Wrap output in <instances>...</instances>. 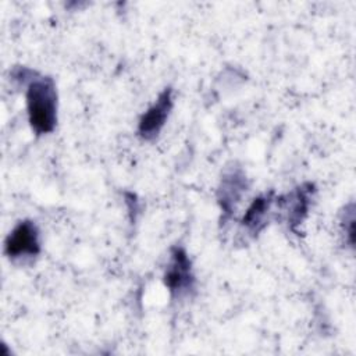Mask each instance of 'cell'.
<instances>
[{
    "label": "cell",
    "mask_w": 356,
    "mask_h": 356,
    "mask_svg": "<svg viewBox=\"0 0 356 356\" xmlns=\"http://www.w3.org/2000/svg\"><path fill=\"white\" fill-rule=\"evenodd\" d=\"M26 114L31 129L36 135H47L57 125L58 95L51 76L38 74L25 89Z\"/></svg>",
    "instance_id": "obj_1"
},
{
    "label": "cell",
    "mask_w": 356,
    "mask_h": 356,
    "mask_svg": "<svg viewBox=\"0 0 356 356\" xmlns=\"http://www.w3.org/2000/svg\"><path fill=\"white\" fill-rule=\"evenodd\" d=\"M163 282L172 298H182L195 289L196 277L193 274L192 261L184 248L174 246L171 249Z\"/></svg>",
    "instance_id": "obj_2"
},
{
    "label": "cell",
    "mask_w": 356,
    "mask_h": 356,
    "mask_svg": "<svg viewBox=\"0 0 356 356\" xmlns=\"http://www.w3.org/2000/svg\"><path fill=\"white\" fill-rule=\"evenodd\" d=\"M314 193V184L303 182L293 188L291 192L281 196H275V204L278 207V211L284 214L288 228L296 235H300L299 227L309 216Z\"/></svg>",
    "instance_id": "obj_3"
},
{
    "label": "cell",
    "mask_w": 356,
    "mask_h": 356,
    "mask_svg": "<svg viewBox=\"0 0 356 356\" xmlns=\"http://www.w3.org/2000/svg\"><path fill=\"white\" fill-rule=\"evenodd\" d=\"M40 250L39 228L32 220H22L17 222L4 241V253L10 260L35 257Z\"/></svg>",
    "instance_id": "obj_4"
},
{
    "label": "cell",
    "mask_w": 356,
    "mask_h": 356,
    "mask_svg": "<svg viewBox=\"0 0 356 356\" xmlns=\"http://www.w3.org/2000/svg\"><path fill=\"white\" fill-rule=\"evenodd\" d=\"M174 107L172 88H164L154 103L140 115L138 121V135L143 140H153L164 128Z\"/></svg>",
    "instance_id": "obj_5"
},
{
    "label": "cell",
    "mask_w": 356,
    "mask_h": 356,
    "mask_svg": "<svg viewBox=\"0 0 356 356\" xmlns=\"http://www.w3.org/2000/svg\"><path fill=\"white\" fill-rule=\"evenodd\" d=\"M246 189L248 179L241 167H234L222 175L217 189V202L220 204L224 220L232 217Z\"/></svg>",
    "instance_id": "obj_6"
},
{
    "label": "cell",
    "mask_w": 356,
    "mask_h": 356,
    "mask_svg": "<svg viewBox=\"0 0 356 356\" xmlns=\"http://www.w3.org/2000/svg\"><path fill=\"white\" fill-rule=\"evenodd\" d=\"M274 202V191L266 192L252 200L241 220V225L245 228L248 234H250L252 236H257L267 227L273 213Z\"/></svg>",
    "instance_id": "obj_7"
},
{
    "label": "cell",
    "mask_w": 356,
    "mask_h": 356,
    "mask_svg": "<svg viewBox=\"0 0 356 356\" xmlns=\"http://www.w3.org/2000/svg\"><path fill=\"white\" fill-rule=\"evenodd\" d=\"M342 228L346 236L348 243L353 248L355 243V207L353 203L345 207V213L342 217Z\"/></svg>",
    "instance_id": "obj_8"
}]
</instances>
